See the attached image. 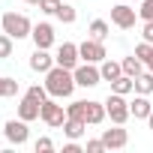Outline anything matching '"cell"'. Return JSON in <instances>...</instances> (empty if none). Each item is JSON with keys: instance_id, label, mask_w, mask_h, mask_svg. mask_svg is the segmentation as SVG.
I'll list each match as a JSON object with an SVG mask.
<instances>
[{"instance_id": "obj_36", "label": "cell", "mask_w": 153, "mask_h": 153, "mask_svg": "<svg viewBox=\"0 0 153 153\" xmlns=\"http://www.w3.org/2000/svg\"><path fill=\"white\" fill-rule=\"evenodd\" d=\"M138 3H141V0H138Z\"/></svg>"}, {"instance_id": "obj_12", "label": "cell", "mask_w": 153, "mask_h": 153, "mask_svg": "<svg viewBox=\"0 0 153 153\" xmlns=\"http://www.w3.org/2000/svg\"><path fill=\"white\" fill-rule=\"evenodd\" d=\"M51 66H54V57L48 54V48H33V54H30V69L39 72V75H45Z\"/></svg>"}, {"instance_id": "obj_7", "label": "cell", "mask_w": 153, "mask_h": 153, "mask_svg": "<svg viewBox=\"0 0 153 153\" xmlns=\"http://www.w3.org/2000/svg\"><path fill=\"white\" fill-rule=\"evenodd\" d=\"M3 135H6V141L9 144H15V147H21V144H27V138H30V129H27V120H6V126H3Z\"/></svg>"}, {"instance_id": "obj_20", "label": "cell", "mask_w": 153, "mask_h": 153, "mask_svg": "<svg viewBox=\"0 0 153 153\" xmlns=\"http://www.w3.org/2000/svg\"><path fill=\"white\" fill-rule=\"evenodd\" d=\"M21 84L15 78H9V75H0V99H9V96H18Z\"/></svg>"}, {"instance_id": "obj_18", "label": "cell", "mask_w": 153, "mask_h": 153, "mask_svg": "<svg viewBox=\"0 0 153 153\" xmlns=\"http://www.w3.org/2000/svg\"><path fill=\"white\" fill-rule=\"evenodd\" d=\"M120 66H123V72H126V75H132V78H138V75L144 72V60H141V57H135V54L123 57V60H120Z\"/></svg>"}, {"instance_id": "obj_33", "label": "cell", "mask_w": 153, "mask_h": 153, "mask_svg": "<svg viewBox=\"0 0 153 153\" xmlns=\"http://www.w3.org/2000/svg\"><path fill=\"white\" fill-rule=\"evenodd\" d=\"M144 66H147V69H150V72H153V54H150V57H147V63H144Z\"/></svg>"}, {"instance_id": "obj_16", "label": "cell", "mask_w": 153, "mask_h": 153, "mask_svg": "<svg viewBox=\"0 0 153 153\" xmlns=\"http://www.w3.org/2000/svg\"><path fill=\"white\" fill-rule=\"evenodd\" d=\"M99 72H102V81H114V78H120V75H123V66L117 63V60H102L99 63Z\"/></svg>"}, {"instance_id": "obj_21", "label": "cell", "mask_w": 153, "mask_h": 153, "mask_svg": "<svg viewBox=\"0 0 153 153\" xmlns=\"http://www.w3.org/2000/svg\"><path fill=\"white\" fill-rule=\"evenodd\" d=\"M84 114H87V99H75V102H69V105H66V117H72V120L87 123V120H84Z\"/></svg>"}, {"instance_id": "obj_22", "label": "cell", "mask_w": 153, "mask_h": 153, "mask_svg": "<svg viewBox=\"0 0 153 153\" xmlns=\"http://www.w3.org/2000/svg\"><path fill=\"white\" fill-rule=\"evenodd\" d=\"M87 33H90L93 39H99V42H105V39H108V33H111V27H108V21H102V18H96V21H90V27H87Z\"/></svg>"}, {"instance_id": "obj_30", "label": "cell", "mask_w": 153, "mask_h": 153, "mask_svg": "<svg viewBox=\"0 0 153 153\" xmlns=\"http://www.w3.org/2000/svg\"><path fill=\"white\" fill-rule=\"evenodd\" d=\"M102 150H105L102 138H90V141H87V153H102Z\"/></svg>"}, {"instance_id": "obj_9", "label": "cell", "mask_w": 153, "mask_h": 153, "mask_svg": "<svg viewBox=\"0 0 153 153\" xmlns=\"http://www.w3.org/2000/svg\"><path fill=\"white\" fill-rule=\"evenodd\" d=\"M102 144H105V150H123L126 144H129V132L120 126V123H114V129H102Z\"/></svg>"}, {"instance_id": "obj_17", "label": "cell", "mask_w": 153, "mask_h": 153, "mask_svg": "<svg viewBox=\"0 0 153 153\" xmlns=\"http://www.w3.org/2000/svg\"><path fill=\"white\" fill-rule=\"evenodd\" d=\"M111 93H123V96H129V93H135V78L132 75H120V78H114L111 81Z\"/></svg>"}, {"instance_id": "obj_15", "label": "cell", "mask_w": 153, "mask_h": 153, "mask_svg": "<svg viewBox=\"0 0 153 153\" xmlns=\"http://www.w3.org/2000/svg\"><path fill=\"white\" fill-rule=\"evenodd\" d=\"M105 117H108V111H105V102H96V99H87V114H84L87 126H99V123H102Z\"/></svg>"}, {"instance_id": "obj_25", "label": "cell", "mask_w": 153, "mask_h": 153, "mask_svg": "<svg viewBox=\"0 0 153 153\" xmlns=\"http://www.w3.org/2000/svg\"><path fill=\"white\" fill-rule=\"evenodd\" d=\"M12 51H15V39L9 33H0V60L12 57Z\"/></svg>"}, {"instance_id": "obj_8", "label": "cell", "mask_w": 153, "mask_h": 153, "mask_svg": "<svg viewBox=\"0 0 153 153\" xmlns=\"http://www.w3.org/2000/svg\"><path fill=\"white\" fill-rule=\"evenodd\" d=\"M78 54H81V60L84 63H102L105 57H108V51H105V45L99 42V39H84L81 45H78Z\"/></svg>"}, {"instance_id": "obj_14", "label": "cell", "mask_w": 153, "mask_h": 153, "mask_svg": "<svg viewBox=\"0 0 153 153\" xmlns=\"http://www.w3.org/2000/svg\"><path fill=\"white\" fill-rule=\"evenodd\" d=\"M129 111H132V117H135V120H147V117H150V111H153V105H150V96H144V93H135V99L129 102Z\"/></svg>"}, {"instance_id": "obj_3", "label": "cell", "mask_w": 153, "mask_h": 153, "mask_svg": "<svg viewBox=\"0 0 153 153\" xmlns=\"http://www.w3.org/2000/svg\"><path fill=\"white\" fill-rule=\"evenodd\" d=\"M39 120H42L45 126H51V129H63V123H66V108L60 105V99L48 96V99L42 102V114H39Z\"/></svg>"}, {"instance_id": "obj_32", "label": "cell", "mask_w": 153, "mask_h": 153, "mask_svg": "<svg viewBox=\"0 0 153 153\" xmlns=\"http://www.w3.org/2000/svg\"><path fill=\"white\" fill-rule=\"evenodd\" d=\"M63 153H81V144H78V141H72V138H69V141L63 144Z\"/></svg>"}, {"instance_id": "obj_29", "label": "cell", "mask_w": 153, "mask_h": 153, "mask_svg": "<svg viewBox=\"0 0 153 153\" xmlns=\"http://www.w3.org/2000/svg\"><path fill=\"white\" fill-rule=\"evenodd\" d=\"M138 18H141V21H153V0H141Z\"/></svg>"}, {"instance_id": "obj_13", "label": "cell", "mask_w": 153, "mask_h": 153, "mask_svg": "<svg viewBox=\"0 0 153 153\" xmlns=\"http://www.w3.org/2000/svg\"><path fill=\"white\" fill-rule=\"evenodd\" d=\"M39 114H42V102H36V99H30L24 93V99L18 102V117L27 120V123H33V120H39Z\"/></svg>"}, {"instance_id": "obj_1", "label": "cell", "mask_w": 153, "mask_h": 153, "mask_svg": "<svg viewBox=\"0 0 153 153\" xmlns=\"http://www.w3.org/2000/svg\"><path fill=\"white\" fill-rule=\"evenodd\" d=\"M75 75H72V69H66V66H51L48 72H45V90H48V96H54V99H69L72 93H75Z\"/></svg>"}, {"instance_id": "obj_5", "label": "cell", "mask_w": 153, "mask_h": 153, "mask_svg": "<svg viewBox=\"0 0 153 153\" xmlns=\"http://www.w3.org/2000/svg\"><path fill=\"white\" fill-rule=\"evenodd\" d=\"M72 75H75V84L78 87H96L102 81V72H99L96 63H78L72 69Z\"/></svg>"}, {"instance_id": "obj_2", "label": "cell", "mask_w": 153, "mask_h": 153, "mask_svg": "<svg viewBox=\"0 0 153 153\" xmlns=\"http://www.w3.org/2000/svg\"><path fill=\"white\" fill-rule=\"evenodd\" d=\"M0 27H3V33H9L15 42H18V39H27V36L33 33L30 18L21 15V12H3V18H0Z\"/></svg>"}, {"instance_id": "obj_26", "label": "cell", "mask_w": 153, "mask_h": 153, "mask_svg": "<svg viewBox=\"0 0 153 153\" xmlns=\"http://www.w3.org/2000/svg\"><path fill=\"white\" fill-rule=\"evenodd\" d=\"M27 96L36 99V102H45V99H48V90H45V84H30V87H27Z\"/></svg>"}, {"instance_id": "obj_27", "label": "cell", "mask_w": 153, "mask_h": 153, "mask_svg": "<svg viewBox=\"0 0 153 153\" xmlns=\"http://www.w3.org/2000/svg\"><path fill=\"white\" fill-rule=\"evenodd\" d=\"M33 150H36V153H51V150H54V141H51L48 135H42V138H36Z\"/></svg>"}, {"instance_id": "obj_24", "label": "cell", "mask_w": 153, "mask_h": 153, "mask_svg": "<svg viewBox=\"0 0 153 153\" xmlns=\"http://www.w3.org/2000/svg\"><path fill=\"white\" fill-rule=\"evenodd\" d=\"M75 18H78V9L69 6V3H60V9H57V21H63V24H75Z\"/></svg>"}, {"instance_id": "obj_4", "label": "cell", "mask_w": 153, "mask_h": 153, "mask_svg": "<svg viewBox=\"0 0 153 153\" xmlns=\"http://www.w3.org/2000/svg\"><path fill=\"white\" fill-rule=\"evenodd\" d=\"M105 111H108L111 123H120V126L132 117L129 102H126V96H123V93H108V99H105Z\"/></svg>"}, {"instance_id": "obj_28", "label": "cell", "mask_w": 153, "mask_h": 153, "mask_svg": "<svg viewBox=\"0 0 153 153\" xmlns=\"http://www.w3.org/2000/svg\"><path fill=\"white\" fill-rule=\"evenodd\" d=\"M60 3H63V0H39V9H42L45 15H57Z\"/></svg>"}, {"instance_id": "obj_19", "label": "cell", "mask_w": 153, "mask_h": 153, "mask_svg": "<svg viewBox=\"0 0 153 153\" xmlns=\"http://www.w3.org/2000/svg\"><path fill=\"white\" fill-rule=\"evenodd\" d=\"M84 129H87V123L72 120V117H66V123H63V135H66V138H72V141H78V138L84 135Z\"/></svg>"}, {"instance_id": "obj_6", "label": "cell", "mask_w": 153, "mask_h": 153, "mask_svg": "<svg viewBox=\"0 0 153 153\" xmlns=\"http://www.w3.org/2000/svg\"><path fill=\"white\" fill-rule=\"evenodd\" d=\"M135 18H138V9H135V6H129V3L111 6V24H114V27L129 30V27H135Z\"/></svg>"}, {"instance_id": "obj_34", "label": "cell", "mask_w": 153, "mask_h": 153, "mask_svg": "<svg viewBox=\"0 0 153 153\" xmlns=\"http://www.w3.org/2000/svg\"><path fill=\"white\" fill-rule=\"evenodd\" d=\"M147 126H150V129H153V111H150V117H147Z\"/></svg>"}, {"instance_id": "obj_23", "label": "cell", "mask_w": 153, "mask_h": 153, "mask_svg": "<svg viewBox=\"0 0 153 153\" xmlns=\"http://www.w3.org/2000/svg\"><path fill=\"white\" fill-rule=\"evenodd\" d=\"M135 93H144V96H150L153 93V72L147 69V72H141L138 78H135Z\"/></svg>"}, {"instance_id": "obj_11", "label": "cell", "mask_w": 153, "mask_h": 153, "mask_svg": "<svg viewBox=\"0 0 153 153\" xmlns=\"http://www.w3.org/2000/svg\"><path fill=\"white\" fill-rule=\"evenodd\" d=\"M30 39H33V45H36V48H51V45H54V27H51L48 21H42V24H33V33H30Z\"/></svg>"}, {"instance_id": "obj_31", "label": "cell", "mask_w": 153, "mask_h": 153, "mask_svg": "<svg viewBox=\"0 0 153 153\" xmlns=\"http://www.w3.org/2000/svg\"><path fill=\"white\" fill-rule=\"evenodd\" d=\"M141 36H144V42H150V45H153V21H144V27H141Z\"/></svg>"}, {"instance_id": "obj_35", "label": "cell", "mask_w": 153, "mask_h": 153, "mask_svg": "<svg viewBox=\"0 0 153 153\" xmlns=\"http://www.w3.org/2000/svg\"><path fill=\"white\" fill-rule=\"evenodd\" d=\"M24 3H33V6H39V0H24Z\"/></svg>"}, {"instance_id": "obj_10", "label": "cell", "mask_w": 153, "mask_h": 153, "mask_svg": "<svg viewBox=\"0 0 153 153\" xmlns=\"http://www.w3.org/2000/svg\"><path fill=\"white\" fill-rule=\"evenodd\" d=\"M78 60H81V54H78V45H75V42H63L57 48V54H54V63L57 66H66V69H75Z\"/></svg>"}]
</instances>
